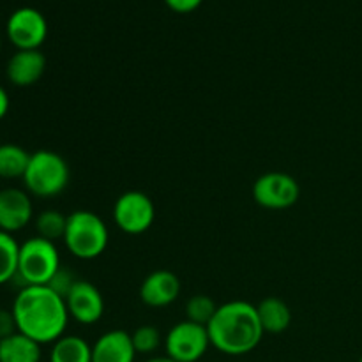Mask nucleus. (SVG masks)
<instances>
[{
	"label": "nucleus",
	"mask_w": 362,
	"mask_h": 362,
	"mask_svg": "<svg viewBox=\"0 0 362 362\" xmlns=\"http://www.w3.org/2000/svg\"><path fill=\"white\" fill-rule=\"evenodd\" d=\"M34 218L30 194L20 187L0 189V230L16 233L23 230Z\"/></svg>",
	"instance_id": "9b49d317"
},
{
	"label": "nucleus",
	"mask_w": 362,
	"mask_h": 362,
	"mask_svg": "<svg viewBox=\"0 0 362 362\" xmlns=\"http://www.w3.org/2000/svg\"><path fill=\"white\" fill-rule=\"evenodd\" d=\"M131 339H133V346L136 350V354H144V356L154 354L163 343L161 332L156 327H152V325H141V327H138L131 334Z\"/></svg>",
	"instance_id": "4be33fe9"
},
{
	"label": "nucleus",
	"mask_w": 362,
	"mask_h": 362,
	"mask_svg": "<svg viewBox=\"0 0 362 362\" xmlns=\"http://www.w3.org/2000/svg\"><path fill=\"white\" fill-rule=\"evenodd\" d=\"M67 226V216H64L59 211H45L35 218V230H37V237L49 240V243H57V240H64Z\"/></svg>",
	"instance_id": "aec40b11"
},
{
	"label": "nucleus",
	"mask_w": 362,
	"mask_h": 362,
	"mask_svg": "<svg viewBox=\"0 0 362 362\" xmlns=\"http://www.w3.org/2000/svg\"><path fill=\"white\" fill-rule=\"evenodd\" d=\"M18 258H20V244L13 237L0 230V285L13 281L18 272Z\"/></svg>",
	"instance_id": "6ab92c4d"
},
{
	"label": "nucleus",
	"mask_w": 362,
	"mask_h": 362,
	"mask_svg": "<svg viewBox=\"0 0 362 362\" xmlns=\"http://www.w3.org/2000/svg\"><path fill=\"white\" fill-rule=\"evenodd\" d=\"M136 350L129 332L113 329L99 336L92 345V362H134Z\"/></svg>",
	"instance_id": "4468645a"
},
{
	"label": "nucleus",
	"mask_w": 362,
	"mask_h": 362,
	"mask_svg": "<svg viewBox=\"0 0 362 362\" xmlns=\"http://www.w3.org/2000/svg\"><path fill=\"white\" fill-rule=\"evenodd\" d=\"M106 223L92 211H74L67 216L64 244L74 258L94 260L108 247Z\"/></svg>",
	"instance_id": "7ed1b4c3"
},
{
	"label": "nucleus",
	"mask_w": 362,
	"mask_h": 362,
	"mask_svg": "<svg viewBox=\"0 0 362 362\" xmlns=\"http://www.w3.org/2000/svg\"><path fill=\"white\" fill-rule=\"evenodd\" d=\"M218 311V306H216L214 300L211 297L204 296H193L186 304V315H187V320L194 322L198 325H205L207 327L209 322L212 320V317L216 315Z\"/></svg>",
	"instance_id": "412c9836"
},
{
	"label": "nucleus",
	"mask_w": 362,
	"mask_h": 362,
	"mask_svg": "<svg viewBox=\"0 0 362 362\" xmlns=\"http://www.w3.org/2000/svg\"><path fill=\"white\" fill-rule=\"evenodd\" d=\"M300 197V186L292 175L269 172L253 182V198L260 207L269 211H285L296 205Z\"/></svg>",
	"instance_id": "6e6552de"
},
{
	"label": "nucleus",
	"mask_w": 362,
	"mask_h": 362,
	"mask_svg": "<svg viewBox=\"0 0 362 362\" xmlns=\"http://www.w3.org/2000/svg\"><path fill=\"white\" fill-rule=\"evenodd\" d=\"M6 32L16 49H39L48 35V23L41 11L20 7L7 20Z\"/></svg>",
	"instance_id": "1a4fd4ad"
},
{
	"label": "nucleus",
	"mask_w": 362,
	"mask_h": 362,
	"mask_svg": "<svg viewBox=\"0 0 362 362\" xmlns=\"http://www.w3.org/2000/svg\"><path fill=\"white\" fill-rule=\"evenodd\" d=\"M14 332H18V327L16 320H14L13 310H0V339L14 334Z\"/></svg>",
	"instance_id": "b1692460"
},
{
	"label": "nucleus",
	"mask_w": 362,
	"mask_h": 362,
	"mask_svg": "<svg viewBox=\"0 0 362 362\" xmlns=\"http://www.w3.org/2000/svg\"><path fill=\"white\" fill-rule=\"evenodd\" d=\"M67 311L74 322L81 325H94L105 315V299L95 285L85 279H76L66 296Z\"/></svg>",
	"instance_id": "9d476101"
},
{
	"label": "nucleus",
	"mask_w": 362,
	"mask_h": 362,
	"mask_svg": "<svg viewBox=\"0 0 362 362\" xmlns=\"http://www.w3.org/2000/svg\"><path fill=\"white\" fill-rule=\"evenodd\" d=\"M49 362H92V346L80 336L64 334L53 343Z\"/></svg>",
	"instance_id": "f3484780"
},
{
	"label": "nucleus",
	"mask_w": 362,
	"mask_h": 362,
	"mask_svg": "<svg viewBox=\"0 0 362 362\" xmlns=\"http://www.w3.org/2000/svg\"><path fill=\"white\" fill-rule=\"evenodd\" d=\"M211 346L205 325L184 320L173 325L165 338V350L177 362H198Z\"/></svg>",
	"instance_id": "0eeeda50"
},
{
	"label": "nucleus",
	"mask_w": 362,
	"mask_h": 362,
	"mask_svg": "<svg viewBox=\"0 0 362 362\" xmlns=\"http://www.w3.org/2000/svg\"><path fill=\"white\" fill-rule=\"evenodd\" d=\"M359 362H362V357H361V359H359Z\"/></svg>",
	"instance_id": "c85d7f7f"
},
{
	"label": "nucleus",
	"mask_w": 362,
	"mask_h": 362,
	"mask_svg": "<svg viewBox=\"0 0 362 362\" xmlns=\"http://www.w3.org/2000/svg\"><path fill=\"white\" fill-rule=\"evenodd\" d=\"M74 281H76V279L73 278V274H71V272L62 271V269H60V271L57 272L55 278L52 279V283H49L48 286H52V288L55 290L57 293H60V296L66 299V296L69 293V290L73 288Z\"/></svg>",
	"instance_id": "5701e85b"
},
{
	"label": "nucleus",
	"mask_w": 362,
	"mask_h": 362,
	"mask_svg": "<svg viewBox=\"0 0 362 362\" xmlns=\"http://www.w3.org/2000/svg\"><path fill=\"white\" fill-rule=\"evenodd\" d=\"M0 49H2V37H0Z\"/></svg>",
	"instance_id": "cd10ccee"
},
{
	"label": "nucleus",
	"mask_w": 362,
	"mask_h": 362,
	"mask_svg": "<svg viewBox=\"0 0 362 362\" xmlns=\"http://www.w3.org/2000/svg\"><path fill=\"white\" fill-rule=\"evenodd\" d=\"M28 161H30V152H27L20 145H0V180L23 179Z\"/></svg>",
	"instance_id": "a211bd4d"
},
{
	"label": "nucleus",
	"mask_w": 362,
	"mask_h": 362,
	"mask_svg": "<svg viewBox=\"0 0 362 362\" xmlns=\"http://www.w3.org/2000/svg\"><path fill=\"white\" fill-rule=\"evenodd\" d=\"M11 310L18 332L39 345H53L62 338L71 318L66 299L48 285L23 286L14 297Z\"/></svg>",
	"instance_id": "f257e3e1"
},
{
	"label": "nucleus",
	"mask_w": 362,
	"mask_h": 362,
	"mask_svg": "<svg viewBox=\"0 0 362 362\" xmlns=\"http://www.w3.org/2000/svg\"><path fill=\"white\" fill-rule=\"evenodd\" d=\"M60 269V255L55 243L42 237H32L20 244L16 278L23 286L49 285Z\"/></svg>",
	"instance_id": "39448f33"
},
{
	"label": "nucleus",
	"mask_w": 362,
	"mask_h": 362,
	"mask_svg": "<svg viewBox=\"0 0 362 362\" xmlns=\"http://www.w3.org/2000/svg\"><path fill=\"white\" fill-rule=\"evenodd\" d=\"M207 332L211 346L232 357L253 352L265 334L257 306L246 300H230L218 306Z\"/></svg>",
	"instance_id": "f03ea898"
},
{
	"label": "nucleus",
	"mask_w": 362,
	"mask_h": 362,
	"mask_svg": "<svg viewBox=\"0 0 362 362\" xmlns=\"http://www.w3.org/2000/svg\"><path fill=\"white\" fill-rule=\"evenodd\" d=\"M9 105H11L9 94H7L6 88L0 85V120H2L4 117L7 115V112H9Z\"/></svg>",
	"instance_id": "a878e982"
},
{
	"label": "nucleus",
	"mask_w": 362,
	"mask_h": 362,
	"mask_svg": "<svg viewBox=\"0 0 362 362\" xmlns=\"http://www.w3.org/2000/svg\"><path fill=\"white\" fill-rule=\"evenodd\" d=\"M156 219V207L151 197L141 191H126L113 205V221L127 235H141Z\"/></svg>",
	"instance_id": "423d86ee"
},
{
	"label": "nucleus",
	"mask_w": 362,
	"mask_h": 362,
	"mask_svg": "<svg viewBox=\"0 0 362 362\" xmlns=\"http://www.w3.org/2000/svg\"><path fill=\"white\" fill-rule=\"evenodd\" d=\"M145 362H177V361L170 359L168 356H165V357H152V359H148V361H145Z\"/></svg>",
	"instance_id": "bb28decb"
},
{
	"label": "nucleus",
	"mask_w": 362,
	"mask_h": 362,
	"mask_svg": "<svg viewBox=\"0 0 362 362\" xmlns=\"http://www.w3.org/2000/svg\"><path fill=\"white\" fill-rule=\"evenodd\" d=\"M69 165L53 151H35L30 154L27 172L23 175L25 189L37 198L59 197L69 184Z\"/></svg>",
	"instance_id": "20e7f679"
},
{
	"label": "nucleus",
	"mask_w": 362,
	"mask_h": 362,
	"mask_svg": "<svg viewBox=\"0 0 362 362\" xmlns=\"http://www.w3.org/2000/svg\"><path fill=\"white\" fill-rule=\"evenodd\" d=\"M257 311L264 332H269V334H281L292 324V311L288 304L278 297L264 299L257 306Z\"/></svg>",
	"instance_id": "2eb2a0df"
},
{
	"label": "nucleus",
	"mask_w": 362,
	"mask_h": 362,
	"mask_svg": "<svg viewBox=\"0 0 362 362\" xmlns=\"http://www.w3.org/2000/svg\"><path fill=\"white\" fill-rule=\"evenodd\" d=\"M180 279L172 271H154L141 281L140 299L148 308H166L175 303L180 296Z\"/></svg>",
	"instance_id": "f8f14e48"
},
{
	"label": "nucleus",
	"mask_w": 362,
	"mask_h": 362,
	"mask_svg": "<svg viewBox=\"0 0 362 362\" xmlns=\"http://www.w3.org/2000/svg\"><path fill=\"white\" fill-rule=\"evenodd\" d=\"M202 2H204V0H165V4L170 9L180 14L193 13L194 9H198V7L202 6Z\"/></svg>",
	"instance_id": "393cba45"
},
{
	"label": "nucleus",
	"mask_w": 362,
	"mask_h": 362,
	"mask_svg": "<svg viewBox=\"0 0 362 362\" xmlns=\"http://www.w3.org/2000/svg\"><path fill=\"white\" fill-rule=\"evenodd\" d=\"M41 346L21 332L0 339V362H41Z\"/></svg>",
	"instance_id": "dca6fc26"
},
{
	"label": "nucleus",
	"mask_w": 362,
	"mask_h": 362,
	"mask_svg": "<svg viewBox=\"0 0 362 362\" xmlns=\"http://www.w3.org/2000/svg\"><path fill=\"white\" fill-rule=\"evenodd\" d=\"M46 71V57L39 49H16L6 67L7 80L14 87H32Z\"/></svg>",
	"instance_id": "ddd939ff"
}]
</instances>
